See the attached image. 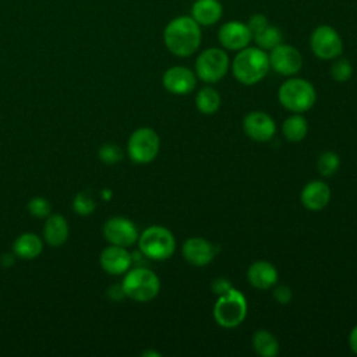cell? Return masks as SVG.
<instances>
[{"label": "cell", "mask_w": 357, "mask_h": 357, "mask_svg": "<svg viewBox=\"0 0 357 357\" xmlns=\"http://www.w3.org/2000/svg\"><path fill=\"white\" fill-rule=\"evenodd\" d=\"M353 74V66L347 59L336 57V61L331 67V75L336 82H346Z\"/></svg>", "instance_id": "obj_27"}, {"label": "cell", "mask_w": 357, "mask_h": 357, "mask_svg": "<svg viewBox=\"0 0 357 357\" xmlns=\"http://www.w3.org/2000/svg\"><path fill=\"white\" fill-rule=\"evenodd\" d=\"M269 57L261 47L247 46L236 54L231 63L234 78L243 85H254L265 78L268 74Z\"/></svg>", "instance_id": "obj_2"}, {"label": "cell", "mask_w": 357, "mask_h": 357, "mask_svg": "<svg viewBox=\"0 0 357 357\" xmlns=\"http://www.w3.org/2000/svg\"><path fill=\"white\" fill-rule=\"evenodd\" d=\"M268 57L271 68L280 75H296L303 67V56L291 45L280 43L275 46Z\"/></svg>", "instance_id": "obj_10"}, {"label": "cell", "mask_w": 357, "mask_h": 357, "mask_svg": "<svg viewBox=\"0 0 357 357\" xmlns=\"http://www.w3.org/2000/svg\"><path fill=\"white\" fill-rule=\"evenodd\" d=\"M160 139L155 130L142 127L135 130L127 142L128 156L135 163H149L159 152Z\"/></svg>", "instance_id": "obj_8"}, {"label": "cell", "mask_w": 357, "mask_h": 357, "mask_svg": "<svg viewBox=\"0 0 357 357\" xmlns=\"http://www.w3.org/2000/svg\"><path fill=\"white\" fill-rule=\"evenodd\" d=\"M184 259L194 266H205L215 258L216 247L206 238L191 237L181 247Z\"/></svg>", "instance_id": "obj_15"}, {"label": "cell", "mask_w": 357, "mask_h": 357, "mask_svg": "<svg viewBox=\"0 0 357 357\" xmlns=\"http://www.w3.org/2000/svg\"><path fill=\"white\" fill-rule=\"evenodd\" d=\"M349 346H350V350L357 356V325L351 329L349 335Z\"/></svg>", "instance_id": "obj_35"}, {"label": "cell", "mask_w": 357, "mask_h": 357, "mask_svg": "<svg viewBox=\"0 0 357 357\" xmlns=\"http://www.w3.org/2000/svg\"><path fill=\"white\" fill-rule=\"evenodd\" d=\"M252 347L261 357H276L279 354V342L269 331L259 329L252 335Z\"/></svg>", "instance_id": "obj_23"}, {"label": "cell", "mask_w": 357, "mask_h": 357, "mask_svg": "<svg viewBox=\"0 0 357 357\" xmlns=\"http://www.w3.org/2000/svg\"><path fill=\"white\" fill-rule=\"evenodd\" d=\"M243 130L248 138L258 142H266L273 138L276 132V124L268 113L255 110L244 117Z\"/></svg>", "instance_id": "obj_12"}, {"label": "cell", "mask_w": 357, "mask_h": 357, "mask_svg": "<svg viewBox=\"0 0 357 357\" xmlns=\"http://www.w3.org/2000/svg\"><path fill=\"white\" fill-rule=\"evenodd\" d=\"M308 123L301 113H293L282 124V134L290 142H300L305 138Z\"/></svg>", "instance_id": "obj_22"}, {"label": "cell", "mask_w": 357, "mask_h": 357, "mask_svg": "<svg viewBox=\"0 0 357 357\" xmlns=\"http://www.w3.org/2000/svg\"><path fill=\"white\" fill-rule=\"evenodd\" d=\"M218 39L227 50H241L252 40V32L244 22L229 21L219 28Z\"/></svg>", "instance_id": "obj_13"}, {"label": "cell", "mask_w": 357, "mask_h": 357, "mask_svg": "<svg viewBox=\"0 0 357 357\" xmlns=\"http://www.w3.org/2000/svg\"><path fill=\"white\" fill-rule=\"evenodd\" d=\"M13 250H14V254L20 258L33 259L42 252L43 243L39 236L33 233H24L17 237V240L14 241Z\"/></svg>", "instance_id": "obj_21"}, {"label": "cell", "mask_w": 357, "mask_h": 357, "mask_svg": "<svg viewBox=\"0 0 357 357\" xmlns=\"http://www.w3.org/2000/svg\"><path fill=\"white\" fill-rule=\"evenodd\" d=\"M300 199L303 206L308 211H321L331 201V188L325 181H310L303 187Z\"/></svg>", "instance_id": "obj_17"}, {"label": "cell", "mask_w": 357, "mask_h": 357, "mask_svg": "<svg viewBox=\"0 0 357 357\" xmlns=\"http://www.w3.org/2000/svg\"><path fill=\"white\" fill-rule=\"evenodd\" d=\"M310 46L312 53L321 60H333L343 52L342 38L331 25L317 26L310 36Z\"/></svg>", "instance_id": "obj_9"}, {"label": "cell", "mask_w": 357, "mask_h": 357, "mask_svg": "<svg viewBox=\"0 0 357 357\" xmlns=\"http://www.w3.org/2000/svg\"><path fill=\"white\" fill-rule=\"evenodd\" d=\"M248 28L251 29L252 35L258 33L259 31H262L264 28H266L269 25L268 22V18L264 15V14H252L250 18H248V22H247Z\"/></svg>", "instance_id": "obj_31"}, {"label": "cell", "mask_w": 357, "mask_h": 357, "mask_svg": "<svg viewBox=\"0 0 357 357\" xmlns=\"http://www.w3.org/2000/svg\"><path fill=\"white\" fill-rule=\"evenodd\" d=\"M99 158L105 163H116V162L121 160L123 152H121V149L116 144H105L99 149Z\"/></svg>", "instance_id": "obj_30"}, {"label": "cell", "mask_w": 357, "mask_h": 357, "mask_svg": "<svg viewBox=\"0 0 357 357\" xmlns=\"http://www.w3.org/2000/svg\"><path fill=\"white\" fill-rule=\"evenodd\" d=\"M74 211L78 215H91L95 211V201L88 191H81L74 198Z\"/></svg>", "instance_id": "obj_28"}, {"label": "cell", "mask_w": 357, "mask_h": 357, "mask_svg": "<svg viewBox=\"0 0 357 357\" xmlns=\"http://www.w3.org/2000/svg\"><path fill=\"white\" fill-rule=\"evenodd\" d=\"M138 247L144 257L152 261H166L176 251V238L163 226H149L138 236Z\"/></svg>", "instance_id": "obj_6"}, {"label": "cell", "mask_w": 357, "mask_h": 357, "mask_svg": "<svg viewBox=\"0 0 357 357\" xmlns=\"http://www.w3.org/2000/svg\"><path fill=\"white\" fill-rule=\"evenodd\" d=\"M107 296H109V298L113 300V301H120L123 297H126L124 290H123V287H121V283H120V284H113V286H110V287L107 289Z\"/></svg>", "instance_id": "obj_34"}, {"label": "cell", "mask_w": 357, "mask_h": 357, "mask_svg": "<svg viewBox=\"0 0 357 357\" xmlns=\"http://www.w3.org/2000/svg\"><path fill=\"white\" fill-rule=\"evenodd\" d=\"M252 39L255 40L257 46L261 47L262 50H272L275 46L282 43L283 35H282V31L278 26L268 25L266 28H264L258 33L252 35Z\"/></svg>", "instance_id": "obj_25"}, {"label": "cell", "mask_w": 357, "mask_h": 357, "mask_svg": "<svg viewBox=\"0 0 357 357\" xmlns=\"http://www.w3.org/2000/svg\"><path fill=\"white\" fill-rule=\"evenodd\" d=\"M223 14V7L219 0H197L191 7V17L199 25H213Z\"/></svg>", "instance_id": "obj_19"}, {"label": "cell", "mask_w": 357, "mask_h": 357, "mask_svg": "<svg viewBox=\"0 0 357 357\" xmlns=\"http://www.w3.org/2000/svg\"><path fill=\"white\" fill-rule=\"evenodd\" d=\"M278 99L286 110L304 113L315 105L317 92L310 81L304 78H289L279 86Z\"/></svg>", "instance_id": "obj_3"}, {"label": "cell", "mask_w": 357, "mask_h": 357, "mask_svg": "<svg viewBox=\"0 0 357 357\" xmlns=\"http://www.w3.org/2000/svg\"><path fill=\"white\" fill-rule=\"evenodd\" d=\"M105 238L114 245L120 247H131L135 241H138V230L135 225L121 216H116L109 219L103 226Z\"/></svg>", "instance_id": "obj_11"}, {"label": "cell", "mask_w": 357, "mask_h": 357, "mask_svg": "<svg viewBox=\"0 0 357 357\" xmlns=\"http://www.w3.org/2000/svg\"><path fill=\"white\" fill-rule=\"evenodd\" d=\"M68 231L70 230L66 218L59 213L50 215L43 227L45 240L52 247L63 245L68 238Z\"/></svg>", "instance_id": "obj_20"}, {"label": "cell", "mask_w": 357, "mask_h": 357, "mask_svg": "<svg viewBox=\"0 0 357 357\" xmlns=\"http://www.w3.org/2000/svg\"><path fill=\"white\" fill-rule=\"evenodd\" d=\"M1 264H3V266H10V265H13L14 264V255H11V254H4L3 257H1Z\"/></svg>", "instance_id": "obj_36"}, {"label": "cell", "mask_w": 357, "mask_h": 357, "mask_svg": "<svg viewBox=\"0 0 357 357\" xmlns=\"http://www.w3.org/2000/svg\"><path fill=\"white\" fill-rule=\"evenodd\" d=\"M28 211L32 216L45 218L50 215V204L45 198L36 197L28 202Z\"/></svg>", "instance_id": "obj_29"}, {"label": "cell", "mask_w": 357, "mask_h": 357, "mask_svg": "<svg viewBox=\"0 0 357 357\" xmlns=\"http://www.w3.org/2000/svg\"><path fill=\"white\" fill-rule=\"evenodd\" d=\"M144 356H159V353H153V351H146V353H144Z\"/></svg>", "instance_id": "obj_37"}, {"label": "cell", "mask_w": 357, "mask_h": 357, "mask_svg": "<svg viewBox=\"0 0 357 357\" xmlns=\"http://www.w3.org/2000/svg\"><path fill=\"white\" fill-rule=\"evenodd\" d=\"M195 106L202 114H213L220 107V95L212 86H204L195 96Z\"/></svg>", "instance_id": "obj_24"}, {"label": "cell", "mask_w": 357, "mask_h": 357, "mask_svg": "<svg viewBox=\"0 0 357 357\" xmlns=\"http://www.w3.org/2000/svg\"><path fill=\"white\" fill-rule=\"evenodd\" d=\"M279 273L273 264L268 261H255L247 269L248 283L258 290H268L278 282Z\"/></svg>", "instance_id": "obj_18"}, {"label": "cell", "mask_w": 357, "mask_h": 357, "mask_svg": "<svg viewBox=\"0 0 357 357\" xmlns=\"http://www.w3.org/2000/svg\"><path fill=\"white\" fill-rule=\"evenodd\" d=\"M339 165H340L339 155L333 151H325L317 159V170L324 177L333 176L337 172Z\"/></svg>", "instance_id": "obj_26"}, {"label": "cell", "mask_w": 357, "mask_h": 357, "mask_svg": "<svg viewBox=\"0 0 357 357\" xmlns=\"http://www.w3.org/2000/svg\"><path fill=\"white\" fill-rule=\"evenodd\" d=\"M212 314L219 326L233 329L243 324L247 317V300L241 291L231 287L226 293L218 296Z\"/></svg>", "instance_id": "obj_5"}, {"label": "cell", "mask_w": 357, "mask_h": 357, "mask_svg": "<svg viewBox=\"0 0 357 357\" xmlns=\"http://www.w3.org/2000/svg\"><path fill=\"white\" fill-rule=\"evenodd\" d=\"M163 86L173 95H188L197 85V75L184 66H174L165 71Z\"/></svg>", "instance_id": "obj_14"}, {"label": "cell", "mask_w": 357, "mask_h": 357, "mask_svg": "<svg viewBox=\"0 0 357 357\" xmlns=\"http://www.w3.org/2000/svg\"><path fill=\"white\" fill-rule=\"evenodd\" d=\"M291 297H293V293H291V289L289 286L280 284V286H276L273 289V298L279 304H289L291 301Z\"/></svg>", "instance_id": "obj_32"}, {"label": "cell", "mask_w": 357, "mask_h": 357, "mask_svg": "<svg viewBox=\"0 0 357 357\" xmlns=\"http://www.w3.org/2000/svg\"><path fill=\"white\" fill-rule=\"evenodd\" d=\"M230 60L225 50L209 47L199 53L195 60V75L206 84L220 81L229 71Z\"/></svg>", "instance_id": "obj_7"}, {"label": "cell", "mask_w": 357, "mask_h": 357, "mask_svg": "<svg viewBox=\"0 0 357 357\" xmlns=\"http://www.w3.org/2000/svg\"><path fill=\"white\" fill-rule=\"evenodd\" d=\"M199 24L190 15H180L169 21L163 31V42L167 50L177 57L194 54L201 45Z\"/></svg>", "instance_id": "obj_1"}, {"label": "cell", "mask_w": 357, "mask_h": 357, "mask_svg": "<svg viewBox=\"0 0 357 357\" xmlns=\"http://www.w3.org/2000/svg\"><path fill=\"white\" fill-rule=\"evenodd\" d=\"M121 287L126 297L138 303H146L158 296L160 290V280L153 271L138 266L126 272Z\"/></svg>", "instance_id": "obj_4"}, {"label": "cell", "mask_w": 357, "mask_h": 357, "mask_svg": "<svg viewBox=\"0 0 357 357\" xmlns=\"http://www.w3.org/2000/svg\"><path fill=\"white\" fill-rule=\"evenodd\" d=\"M99 262L105 272L110 275H121L131 268L132 257L126 247L112 244L102 251Z\"/></svg>", "instance_id": "obj_16"}, {"label": "cell", "mask_w": 357, "mask_h": 357, "mask_svg": "<svg viewBox=\"0 0 357 357\" xmlns=\"http://www.w3.org/2000/svg\"><path fill=\"white\" fill-rule=\"evenodd\" d=\"M231 287H233L231 283H230L226 278H216V279L212 280V284H211L212 291H213L215 294H218V296L226 293V291L230 290Z\"/></svg>", "instance_id": "obj_33"}]
</instances>
